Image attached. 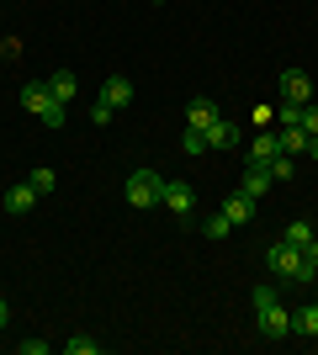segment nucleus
Returning a JSON list of instances; mask_svg holds the SVG:
<instances>
[{
	"label": "nucleus",
	"instance_id": "1",
	"mask_svg": "<svg viewBox=\"0 0 318 355\" xmlns=\"http://www.w3.org/2000/svg\"><path fill=\"white\" fill-rule=\"evenodd\" d=\"M265 270H271L276 282H292V286H313L318 282V266L297 250V244H287V239H276L271 250H265Z\"/></svg>",
	"mask_w": 318,
	"mask_h": 355
},
{
	"label": "nucleus",
	"instance_id": "2",
	"mask_svg": "<svg viewBox=\"0 0 318 355\" xmlns=\"http://www.w3.org/2000/svg\"><path fill=\"white\" fill-rule=\"evenodd\" d=\"M21 106H27L32 117H43L48 128H64V122H69V106L53 101V96H48V85H21Z\"/></svg>",
	"mask_w": 318,
	"mask_h": 355
},
{
	"label": "nucleus",
	"instance_id": "3",
	"mask_svg": "<svg viewBox=\"0 0 318 355\" xmlns=\"http://www.w3.org/2000/svg\"><path fill=\"white\" fill-rule=\"evenodd\" d=\"M165 175L159 170H127V207H159Z\"/></svg>",
	"mask_w": 318,
	"mask_h": 355
},
{
	"label": "nucleus",
	"instance_id": "4",
	"mask_svg": "<svg viewBox=\"0 0 318 355\" xmlns=\"http://www.w3.org/2000/svg\"><path fill=\"white\" fill-rule=\"evenodd\" d=\"M159 207L165 212H175V218H191V212H197V186H191V180H165V196H159Z\"/></svg>",
	"mask_w": 318,
	"mask_h": 355
},
{
	"label": "nucleus",
	"instance_id": "5",
	"mask_svg": "<svg viewBox=\"0 0 318 355\" xmlns=\"http://www.w3.org/2000/svg\"><path fill=\"white\" fill-rule=\"evenodd\" d=\"M255 329L265 334V340H287V334H297V324H292L287 302H271L265 313H255Z\"/></svg>",
	"mask_w": 318,
	"mask_h": 355
},
{
	"label": "nucleus",
	"instance_id": "6",
	"mask_svg": "<svg viewBox=\"0 0 318 355\" xmlns=\"http://www.w3.org/2000/svg\"><path fill=\"white\" fill-rule=\"evenodd\" d=\"M281 101H313V80H308V69H281Z\"/></svg>",
	"mask_w": 318,
	"mask_h": 355
},
{
	"label": "nucleus",
	"instance_id": "7",
	"mask_svg": "<svg viewBox=\"0 0 318 355\" xmlns=\"http://www.w3.org/2000/svg\"><path fill=\"white\" fill-rule=\"evenodd\" d=\"M101 106H112V112H122V106H133V80H122V74H112L101 85V96H96Z\"/></svg>",
	"mask_w": 318,
	"mask_h": 355
},
{
	"label": "nucleus",
	"instance_id": "8",
	"mask_svg": "<svg viewBox=\"0 0 318 355\" xmlns=\"http://www.w3.org/2000/svg\"><path fill=\"white\" fill-rule=\"evenodd\" d=\"M218 212H223V218L233 223V228H244V223L255 218V196H249V191H233V196H228V202H223Z\"/></svg>",
	"mask_w": 318,
	"mask_h": 355
},
{
	"label": "nucleus",
	"instance_id": "9",
	"mask_svg": "<svg viewBox=\"0 0 318 355\" xmlns=\"http://www.w3.org/2000/svg\"><path fill=\"white\" fill-rule=\"evenodd\" d=\"M276 154H281V133H276V128H265V133L249 144V164H271Z\"/></svg>",
	"mask_w": 318,
	"mask_h": 355
},
{
	"label": "nucleus",
	"instance_id": "10",
	"mask_svg": "<svg viewBox=\"0 0 318 355\" xmlns=\"http://www.w3.org/2000/svg\"><path fill=\"white\" fill-rule=\"evenodd\" d=\"M218 117H223V112H218V101H212V96H197V101L186 106V122H191V128H212Z\"/></svg>",
	"mask_w": 318,
	"mask_h": 355
},
{
	"label": "nucleus",
	"instance_id": "11",
	"mask_svg": "<svg viewBox=\"0 0 318 355\" xmlns=\"http://www.w3.org/2000/svg\"><path fill=\"white\" fill-rule=\"evenodd\" d=\"M271 186H276V180H271V170H265V164H244V186H239V191H249V196L260 202Z\"/></svg>",
	"mask_w": 318,
	"mask_h": 355
},
{
	"label": "nucleus",
	"instance_id": "12",
	"mask_svg": "<svg viewBox=\"0 0 318 355\" xmlns=\"http://www.w3.org/2000/svg\"><path fill=\"white\" fill-rule=\"evenodd\" d=\"M239 144V122H228V117H218L207 128V148H233Z\"/></svg>",
	"mask_w": 318,
	"mask_h": 355
},
{
	"label": "nucleus",
	"instance_id": "13",
	"mask_svg": "<svg viewBox=\"0 0 318 355\" xmlns=\"http://www.w3.org/2000/svg\"><path fill=\"white\" fill-rule=\"evenodd\" d=\"M43 85H48V96H53V101H64V106H69V101H75V85H80V80H75L69 69H59V74H48Z\"/></svg>",
	"mask_w": 318,
	"mask_h": 355
},
{
	"label": "nucleus",
	"instance_id": "14",
	"mask_svg": "<svg viewBox=\"0 0 318 355\" xmlns=\"http://www.w3.org/2000/svg\"><path fill=\"white\" fill-rule=\"evenodd\" d=\"M32 202H37L32 180H21V186H11V191H6V212H32Z\"/></svg>",
	"mask_w": 318,
	"mask_h": 355
},
{
	"label": "nucleus",
	"instance_id": "15",
	"mask_svg": "<svg viewBox=\"0 0 318 355\" xmlns=\"http://www.w3.org/2000/svg\"><path fill=\"white\" fill-rule=\"evenodd\" d=\"M276 133H281V154H292V159L308 154V133H303V128H276Z\"/></svg>",
	"mask_w": 318,
	"mask_h": 355
},
{
	"label": "nucleus",
	"instance_id": "16",
	"mask_svg": "<svg viewBox=\"0 0 318 355\" xmlns=\"http://www.w3.org/2000/svg\"><path fill=\"white\" fill-rule=\"evenodd\" d=\"M292 324H297V334H308V340H318V302H308V308L292 313Z\"/></svg>",
	"mask_w": 318,
	"mask_h": 355
},
{
	"label": "nucleus",
	"instance_id": "17",
	"mask_svg": "<svg viewBox=\"0 0 318 355\" xmlns=\"http://www.w3.org/2000/svg\"><path fill=\"white\" fill-rule=\"evenodd\" d=\"M281 239H287V244H297V250H308V244H313V223H308V218L287 223V234H281Z\"/></svg>",
	"mask_w": 318,
	"mask_h": 355
},
{
	"label": "nucleus",
	"instance_id": "18",
	"mask_svg": "<svg viewBox=\"0 0 318 355\" xmlns=\"http://www.w3.org/2000/svg\"><path fill=\"white\" fill-rule=\"evenodd\" d=\"M64 355H101V340H91V334H75V340L59 345Z\"/></svg>",
	"mask_w": 318,
	"mask_h": 355
},
{
	"label": "nucleus",
	"instance_id": "19",
	"mask_svg": "<svg viewBox=\"0 0 318 355\" xmlns=\"http://www.w3.org/2000/svg\"><path fill=\"white\" fill-rule=\"evenodd\" d=\"M276 128H303V101H281L276 106Z\"/></svg>",
	"mask_w": 318,
	"mask_h": 355
},
{
	"label": "nucleus",
	"instance_id": "20",
	"mask_svg": "<svg viewBox=\"0 0 318 355\" xmlns=\"http://www.w3.org/2000/svg\"><path fill=\"white\" fill-rule=\"evenodd\" d=\"M265 170H271V180H292V175H297V164H292V154H276V159L265 164Z\"/></svg>",
	"mask_w": 318,
	"mask_h": 355
},
{
	"label": "nucleus",
	"instance_id": "21",
	"mask_svg": "<svg viewBox=\"0 0 318 355\" xmlns=\"http://www.w3.org/2000/svg\"><path fill=\"white\" fill-rule=\"evenodd\" d=\"M228 228H233V223H228L223 212H212V218L202 223V234H207V239H228Z\"/></svg>",
	"mask_w": 318,
	"mask_h": 355
},
{
	"label": "nucleus",
	"instance_id": "22",
	"mask_svg": "<svg viewBox=\"0 0 318 355\" xmlns=\"http://www.w3.org/2000/svg\"><path fill=\"white\" fill-rule=\"evenodd\" d=\"M181 148H186V154H202V148H207V128H186Z\"/></svg>",
	"mask_w": 318,
	"mask_h": 355
},
{
	"label": "nucleus",
	"instance_id": "23",
	"mask_svg": "<svg viewBox=\"0 0 318 355\" xmlns=\"http://www.w3.org/2000/svg\"><path fill=\"white\" fill-rule=\"evenodd\" d=\"M249 302H255V313H265L271 302H281V292H276V286H255V292H249Z\"/></svg>",
	"mask_w": 318,
	"mask_h": 355
},
{
	"label": "nucleus",
	"instance_id": "24",
	"mask_svg": "<svg viewBox=\"0 0 318 355\" xmlns=\"http://www.w3.org/2000/svg\"><path fill=\"white\" fill-rule=\"evenodd\" d=\"M53 186H59V175H53V170H32V191H37V196H48Z\"/></svg>",
	"mask_w": 318,
	"mask_h": 355
},
{
	"label": "nucleus",
	"instance_id": "25",
	"mask_svg": "<svg viewBox=\"0 0 318 355\" xmlns=\"http://www.w3.org/2000/svg\"><path fill=\"white\" fill-rule=\"evenodd\" d=\"M303 133H308V138H313V133H318V106H313V101H308V106H303Z\"/></svg>",
	"mask_w": 318,
	"mask_h": 355
},
{
	"label": "nucleus",
	"instance_id": "26",
	"mask_svg": "<svg viewBox=\"0 0 318 355\" xmlns=\"http://www.w3.org/2000/svg\"><path fill=\"white\" fill-rule=\"evenodd\" d=\"M16 350H21V355H48V350H53V345H48V340H21V345H16Z\"/></svg>",
	"mask_w": 318,
	"mask_h": 355
},
{
	"label": "nucleus",
	"instance_id": "27",
	"mask_svg": "<svg viewBox=\"0 0 318 355\" xmlns=\"http://www.w3.org/2000/svg\"><path fill=\"white\" fill-rule=\"evenodd\" d=\"M91 122H96V128H106V122H112V106L96 101V106H91Z\"/></svg>",
	"mask_w": 318,
	"mask_h": 355
},
{
	"label": "nucleus",
	"instance_id": "28",
	"mask_svg": "<svg viewBox=\"0 0 318 355\" xmlns=\"http://www.w3.org/2000/svg\"><path fill=\"white\" fill-rule=\"evenodd\" d=\"M303 254H308V260H313V266H318V234H313V244H308Z\"/></svg>",
	"mask_w": 318,
	"mask_h": 355
},
{
	"label": "nucleus",
	"instance_id": "29",
	"mask_svg": "<svg viewBox=\"0 0 318 355\" xmlns=\"http://www.w3.org/2000/svg\"><path fill=\"white\" fill-rule=\"evenodd\" d=\"M6 318H11V302H6V297H0V329H6Z\"/></svg>",
	"mask_w": 318,
	"mask_h": 355
},
{
	"label": "nucleus",
	"instance_id": "30",
	"mask_svg": "<svg viewBox=\"0 0 318 355\" xmlns=\"http://www.w3.org/2000/svg\"><path fill=\"white\" fill-rule=\"evenodd\" d=\"M308 154H313V159H318V133H313V138H308Z\"/></svg>",
	"mask_w": 318,
	"mask_h": 355
}]
</instances>
